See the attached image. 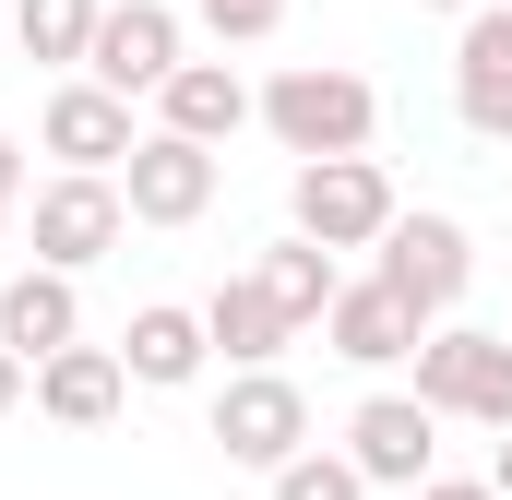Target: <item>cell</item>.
<instances>
[{
    "label": "cell",
    "mask_w": 512,
    "mask_h": 500,
    "mask_svg": "<svg viewBox=\"0 0 512 500\" xmlns=\"http://www.w3.org/2000/svg\"><path fill=\"white\" fill-rule=\"evenodd\" d=\"M191 12H203V24H215L227 48H262V36L286 24V0H191Z\"/></svg>",
    "instance_id": "20"
},
{
    "label": "cell",
    "mask_w": 512,
    "mask_h": 500,
    "mask_svg": "<svg viewBox=\"0 0 512 500\" xmlns=\"http://www.w3.org/2000/svg\"><path fill=\"white\" fill-rule=\"evenodd\" d=\"M131 405V370H120V346H48L36 358V417H60V429H108Z\"/></svg>",
    "instance_id": "13"
},
{
    "label": "cell",
    "mask_w": 512,
    "mask_h": 500,
    "mask_svg": "<svg viewBox=\"0 0 512 500\" xmlns=\"http://www.w3.org/2000/svg\"><path fill=\"white\" fill-rule=\"evenodd\" d=\"M215 179H227V167H215V143H191V131H167V120L120 155L131 227H203V215H215Z\"/></svg>",
    "instance_id": "4"
},
{
    "label": "cell",
    "mask_w": 512,
    "mask_h": 500,
    "mask_svg": "<svg viewBox=\"0 0 512 500\" xmlns=\"http://www.w3.org/2000/svg\"><path fill=\"white\" fill-rule=\"evenodd\" d=\"M24 227H36V262H60V274H96V262L131 239L120 167H60V179H36V191H24Z\"/></svg>",
    "instance_id": "3"
},
{
    "label": "cell",
    "mask_w": 512,
    "mask_h": 500,
    "mask_svg": "<svg viewBox=\"0 0 512 500\" xmlns=\"http://www.w3.org/2000/svg\"><path fill=\"white\" fill-rule=\"evenodd\" d=\"M24 393H36V370H24V358H12V346H0V417H12V405H24Z\"/></svg>",
    "instance_id": "23"
},
{
    "label": "cell",
    "mask_w": 512,
    "mask_h": 500,
    "mask_svg": "<svg viewBox=\"0 0 512 500\" xmlns=\"http://www.w3.org/2000/svg\"><path fill=\"white\" fill-rule=\"evenodd\" d=\"M72 334H84V298H72V274H60V262H24V274L0 286V346L36 370V358H48V346H72Z\"/></svg>",
    "instance_id": "16"
},
{
    "label": "cell",
    "mask_w": 512,
    "mask_h": 500,
    "mask_svg": "<svg viewBox=\"0 0 512 500\" xmlns=\"http://www.w3.org/2000/svg\"><path fill=\"white\" fill-rule=\"evenodd\" d=\"M155 120H167V131H191V143H215V155H227V143H239V131L262 120V84H239L227 60H179V72L155 84Z\"/></svg>",
    "instance_id": "12"
},
{
    "label": "cell",
    "mask_w": 512,
    "mask_h": 500,
    "mask_svg": "<svg viewBox=\"0 0 512 500\" xmlns=\"http://www.w3.org/2000/svg\"><path fill=\"white\" fill-rule=\"evenodd\" d=\"M203 334H215L227 370H274V358L298 346V322H286V298H274L262 274H227V286L203 298Z\"/></svg>",
    "instance_id": "14"
},
{
    "label": "cell",
    "mask_w": 512,
    "mask_h": 500,
    "mask_svg": "<svg viewBox=\"0 0 512 500\" xmlns=\"http://www.w3.org/2000/svg\"><path fill=\"white\" fill-rule=\"evenodd\" d=\"M12 203H24V143L0 131V227H12Z\"/></svg>",
    "instance_id": "22"
},
{
    "label": "cell",
    "mask_w": 512,
    "mask_h": 500,
    "mask_svg": "<svg viewBox=\"0 0 512 500\" xmlns=\"http://www.w3.org/2000/svg\"><path fill=\"white\" fill-rule=\"evenodd\" d=\"M179 60H191V24H179L167 0H108V12H96V48H84V72H96V84L155 96Z\"/></svg>",
    "instance_id": "7"
},
{
    "label": "cell",
    "mask_w": 512,
    "mask_h": 500,
    "mask_svg": "<svg viewBox=\"0 0 512 500\" xmlns=\"http://www.w3.org/2000/svg\"><path fill=\"white\" fill-rule=\"evenodd\" d=\"M346 453H358L370 489H417V477H441V405H417V393H370V405L346 417Z\"/></svg>",
    "instance_id": "9"
},
{
    "label": "cell",
    "mask_w": 512,
    "mask_h": 500,
    "mask_svg": "<svg viewBox=\"0 0 512 500\" xmlns=\"http://www.w3.org/2000/svg\"><path fill=\"white\" fill-rule=\"evenodd\" d=\"M262 131H274L286 155H370V131H382V84L346 72V60H286V72L262 84Z\"/></svg>",
    "instance_id": "1"
},
{
    "label": "cell",
    "mask_w": 512,
    "mask_h": 500,
    "mask_svg": "<svg viewBox=\"0 0 512 500\" xmlns=\"http://www.w3.org/2000/svg\"><path fill=\"white\" fill-rule=\"evenodd\" d=\"M36 143L60 155V167H120L131 143H143V120H131L120 84H96V72H72L48 108H36Z\"/></svg>",
    "instance_id": "11"
},
{
    "label": "cell",
    "mask_w": 512,
    "mask_h": 500,
    "mask_svg": "<svg viewBox=\"0 0 512 500\" xmlns=\"http://www.w3.org/2000/svg\"><path fill=\"white\" fill-rule=\"evenodd\" d=\"M203 358H215V334H203V310H179V298H143L120 334V370L143 381V393H179V381H203Z\"/></svg>",
    "instance_id": "15"
},
{
    "label": "cell",
    "mask_w": 512,
    "mask_h": 500,
    "mask_svg": "<svg viewBox=\"0 0 512 500\" xmlns=\"http://www.w3.org/2000/svg\"><path fill=\"white\" fill-rule=\"evenodd\" d=\"M382 274L429 310V322H453V298L477 286V239H465L453 215H429V203H417V215H393V227H382Z\"/></svg>",
    "instance_id": "8"
},
{
    "label": "cell",
    "mask_w": 512,
    "mask_h": 500,
    "mask_svg": "<svg viewBox=\"0 0 512 500\" xmlns=\"http://www.w3.org/2000/svg\"><path fill=\"white\" fill-rule=\"evenodd\" d=\"M96 12H108V0H12L0 24H12V48H24V60H60V72H84V48H96Z\"/></svg>",
    "instance_id": "18"
},
{
    "label": "cell",
    "mask_w": 512,
    "mask_h": 500,
    "mask_svg": "<svg viewBox=\"0 0 512 500\" xmlns=\"http://www.w3.org/2000/svg\"><path fill=\"white\" fill-rule=\"evenodd\" d=\"M215 453L251 465V477H274L286 453H310V393L286 370H227V393H215Z\"/></svg>",
    "instance_id": "5"
},
{
    "label": "cell",
    "mask_w": 512,
    "mask_h": 500,
    "mask_svg": "<svg viewBox=\"0 0 512 500\" xmlns=\"http://www.w3.org/2000/svg\"><path fill=\"white\" fill-rule=\"evenodd\" d=\"M417 334H429V310L393 286L382 262H370V274H346V286H334V310H322V346H334L346 370H405V358H417Z\"/></svg>",
    "instance_id": "6"
},
{
    "label": "cell",
    "mask_w": 512,
    "mask_h": 500,
    "mask_svg": "<svg viewBox=\"0 0 512 500\" xmlns=\"http://www.w3.org/2000/svg\"><path fill=\"white\" fill-rule=\"evenodd\" d=\"M417 12H453V24H465V12H477V0H417Z\"/></svg>",
    "instance_id": "25"
},
{
    "label": "cell",
    "mask_w": 512,
    "mask_h": 500,
    "mask_svg": "<svg viewBox=\"0 0 512 500\" xmlns=\"http://www.w3.org/2000/svg\"><path fill=\"white\" fill-rule=\"evenodd\" d=\"M489 489L512 500V429H501V441H489Z\"/></svg>",
    "instance_id": "24"
},
{
    "label": "cell",
    "mask_w": 512,
    "mask_h": 500,
    "mask_svg": "<svg viewBox=\"0 0 512 500\" xmlns=\"http://www.w3.org/2000/svg\"><path fill=\"white\" fill-rule=\"evenodd\" d=\"M251 274L274 286V298H286V322H298V334H322V310H334V286H346V262H334L322 239H298V227H286V239L262 250Z\"/></svg>",
    "instance_id": "17"
},
{
    "label": "cell",
    "mask_w": 512,
    "mask_h": 500,
    "mask_svg": "<svg viewBox=\"0 0 512 500\" xmlns=\"http://www.w3.org/2000/svg\"><path fill=\"white\" fill-rule=\"evenodd\" d=\"M262 489H274V500H370V477H358V453H346V441H334V453L310 441V453H286Z\"/></svg>",
    "instance_id": "19"
},
{
    "label": "cell",
    "mask_w": 512,
    "mask_h": 500,
    "mask_svg": "<svg viewBox=\"0 0 512 500\" xmlns=\"http://www.w3.org/2000/svg\"><path fill=\"white\" fill-rule=\"evenodd\" d=\"M405 500H501V489H489V477H417Z\"/></svg>",
    "instance_id": "21"
},
{
    "label": "cell",
    "mask_w": 512,
    "mask_h": 500,
    "mask_svg": "<svg viewBox=\"0 0 512 500\" xmlns=\"http://www.w3.org/2000/svg\"><path fill=\"white\" fill-rule=\"evenodd\" d=\"M393 215H405V191L382 179V155H298V179H286V227L322 250H382Z\"/></svg>",
    "instance_id": "2"
},
{
    "label": "cell",
    "mask_w": 512,
    "mask_h": 500,
    "mask_svg": "<svg viewBox=\"0 0 512 500\" xmlns=\"http://www.w3.org/2000/svg\"><path fill=\"white\" fill-rule=\"evenodd\" d=\"M453 120L477 143H512V0H477L453 36Z\"/></svg>",
    "instance_id": "10"
}]
</instances>
